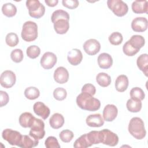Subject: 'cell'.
<instances>
[{"mask_svg": "<svg viewBox=\"0 0 148 148\" xmlns=\"http://www.w3.org/2000/svg\"><path fill=\"white\" fill-rule=\"evenodd\" d=\"M76 103L82 109L94 112L98 110L101 107V102L92 95L81 92L76 97Z\"/></svg>", "mask_w": 148, "mask_h": 148, "instance_id": "obj_1", "label": "cell"}, {"mask_svg": "<svg viewBox=\"0 0 148 148\" xmlns=\"http://www.w3.org/2000/svg\"><path fill=\"white\" fill-rule=\"evenodd\" d=\"M128 131L135 139L141 140L146 134L143 121L139 117H134L131 119L128 125Z\"/></svg>", "mask_w": 148, "mask_h": 148, "instance_id": "obj_2", "label": "cell"}, {"mask_svg": "<svg viewBox=\"0 0 148 148\" xmlns=\"http://www.w3.org/2000/svg\"><path fill=\"white\" fill-rule=\"evenodd\" d=\"M38 25L31 21H28L23 24L21 36L22 39L26 42H32L38 37Z\"/></svg>", "mask_w": 148, "mask_h": 148, "instance_id": "obj_3", "label": "cell"}, {"mask_svg": "<svg viewBox=\"0 0 148 148\" xmlns=\"http://www.w3.org/2000/svg\"><path fill=\"white\" fill-rule=\"evenodd\" d=\"M26 6L28 9L29 15L35 18L42 17L45 13V7L38 0H28Z\"/></svg>", "mask_w": 148, "mask_h": 148, "instance_id": "obj_4", "label": "cell"}, {"mask_svg": "<svg viewBox=\"0 0 148 148\" xmlns=\"http://www.w3.org/2000/svg\"><path fill=\"white\" fill-rule=\"evenodd\" d=\"M107 5L110 10L118 17H123L128 13V5L121 0H108Z\"/></svg>", "mask_w": 148, "mask_h": 148, "instance_id": "obj_5", "label": "cell"}, {"mask_svg": "<svg viewBox=\"0 0 148 148\" xmlns=\"http://www.w3.org/2000/svg\"><path fill=\"white\" fill-rule=\"evenodd\" d=\"M2 137L10 145L19 146L23 135L18 131L10 128H6L2 131Z\"/></svg>", "mask_w": 148, "mask_h": 148, "instance_id": "obj_6", "label": "cell"}, {"mask_svg": "<svg viewBox=\"0 0 148 148\" xmlns=\"http://www.w3.org/2000/svg\"><path fill=\"white\" fill-rule=\"evenodd\" d=\"M30 128L31 130L29 135L34 139L39 140L45 136V123L41 119L35 118V121Z\"/></svg>", "mask_w": 148, "mask_h": 148, "instance_id": "obj_7", "label": "cell"}, {"mask_svg": "<svg viewBox=\"0 0 148 148\" xmlns=\"http://www.w3.org/2000/svg\"><path fill=\"white\" fill-rule=\"evenodd\" d=\"M100 131L101 143L110 146H115L119 143V137L115 133L108 129H103Z\"/></svg>", "mask_w": 148, "mask_h": 148, "instance_id": "obj_8", "label": "cell"}, {"mask_svg": "<svg viewBox=\"0 0 148 148\" xmlns=\"http://www.w3.org/2000/svg\"><path fill=\"white\" fill-rule=\"evenodd\" d=\"M16 81L15 73L10 70L3 71L1 75L0 83L1 85L6 88H9L13 87Z\"/></svg>", "mask_w": 148, "mask_h": 148, "instance_id": "obj_9", "label": "cell"}, {"mask_svg": "<svg viewBox=\"0 0 148 148\" xmlns=\"http://www.w3.org/2000/svg\"><path fill=\"white\" fill-rule=\"evenodd\" d=\"M57 56L52 52H46L40 58V65L45 69H50L54 67L57 62Z\"/></svg>", "mask_w": 148, "mask_h": 148, "instance_id": "obj_10", "label": "cell"}, {"mask_svg": "<svg viewBox=\"0 0 148 148\" xmlns=\"http://www.w3.org/2000/svg\"><path fill=\"white\" fill-rule=\"evenodd\" d=\"M83 47L84 51L88 55L94 56L99 51L101 44L95 39H90L84 42Z\"/></svg>", "mask_w": 148, "mask_h": 148, "instance_id": "obj_11", "label": "cell"}, {"mask_svg": "<svg viewBox=\"0 0 148 148\" xmlns=\"http://www.w3.org/2000/svg\"><path fill=\"white\" fill-rule=\"evenodd\" d=\"M148 21L146 18L138 17L135 18L131 23L132 29L137 32L145 31L147 29Z\"/></svg>", "mask_w": 148, "mask_h": 148, "instance_id": "obj_12", "label": "cell"}, {"mask_svg": "<svg viewBox=\"0 0 148 148\" xmlns=\"http://www.w3.org/2000/svg\"><path fill=\"white\" fill-rule=\"evenodd\" d=\"M33 110L34 113L37 115L42 117L43 120H46L50 115V109L43 102H36L34 104Z\"/></svg>", "mask_w": 148, "mask_h": 148, "instance_id": "obj_13", "label": "cell"}, {"mask_svg": "<svg viewBox=\"0 0 148 148\" xmlns=\"http://www.w3.org/2000/svg\"><path fill=\"white\" fill-rule=\"evenodd\" d=\"M53 77L57 83L64 84L68 81L69 72L65 68L59 66L54 71Z\"/></svg>", "mask_w": 148, "mask_h": 148, "instance_id": "obj_14", "label": "cell"}, {"mask_svg": "<svg viewBox=\"0 0 148 148\" xmlns=\"http://www.w3.org/2000/svg\"><path fill=\"white\" fill-rule=\"evenodd\" d=\"M118 110L117 107L113 104L106 105L103 110V118L106 121H112L117 117Z\"/></svg>", "mask_w": 148, "mask_h": 148, "instance_id": "obj_15", "label": "cell"}, {"mask_svg": "<svg viewBox=\"0 0 148 148\" xmlns=\"http://www.w3.org/2000/svg\"><path fill=\"white\" fill-rule=\"evenodd\" d=\"M86 124L91 127H100L104 124V119L99 113L90 114L86 120Z\"/></svg>", "mask_w": 148, "mask_h": 148, "instance_id": "obj_16", "label": "cell"}, {"mask_svg": "<svg viewBox=\"0 0 148 148\" xmlns=\"http://www.w3.org/2000/svg\"><path fill=\"white\" fill-rule=\"evenodd\" d=\"M67 59L68 62L72 65L76 66L79 65L83 60V54L82 51L77 49H73L68 53Z\"/></svg>", "mask_w": 148, "mask_h": 148, "instance_id": "obj_17", "label": "cell"}, {"mask_svg": "<svg viewBox=\"0 0 148 148\" xmlns=\"http://www.w3.org/2000/svg\"><path fill=\"white\" fill-rule=\"evenodd\" d=\"M98 64L101 69H109L113 64L112 56L106 53H102L98 57Z\"/></svg>", "mask_w": 148, "mask_h": 148, "instance_id": "obj_18", "label": "cell"}, {"mask_svg": "<svg viewBox=\"0 0 148 148\" xmlns=\"http://www.w3.org/2000/svg\"><path fill=\"white\" fill-rule=\"evenodd\" d=\"M35 118L36 117L29 112L23 113L19 117V124L22 127L31 128Z\"/></svg>", "mask_w": 148, "mask_h": 148, "instance_id": "obj_19", "label": "cell"}, {"mask_svg": "<svg viewBox=\"0 0 148 148\" xmlns=\"http://www.w3.org/2000/svg\"><path fill=\"white\" fill-rule=\"evenodd\" d=\"M54 29L58 34H65L69 28V20L66 19H60L54 23Z\"/></svg>", "mask_w": 148, "mask_h": 148, "instance_id": "obj_20", "label": "cell"}, {"mask_svg": "<svg viewBox=\"0 0 148 148\" xmlns=\"http://www.w3.org/2000/svg\"><path fill=\"white\" fill-rule=\"evenodd\" d=\"M148 1H135L132 2L131 8L133 12L136 14L146 13L147 14L148 10Z\"/></svg>", "mask_w": 148, "mask_h": 148, "instance_id": "obj_21", "label": "cell"}, {"mask_svg": "<svg viewBox=\"0 0 148 148\" xmlns=\"http://www.w3.org/2000/svg\"><path fill=\"white\" fill-rule=\"evenodd\" d=\"M128 84V79L125 75H119L115 81V88L119 92L125 91L127 89Z\"/></svg>", "mask_w": 148, "mask_h": 148, "instance_id": "obj_22", "label": "cell"}, {"mask_svg": "<svg viewBox=\"0 0 148 148\" xmlns=\"http://www.w3.org/2000/svg\"><path fill=\"white\" fill-rule=\"evenodd\" d=\"M128 42L132 47L138 51H139L140 49L145 45V40L141 35H134L131 37V38L128 40Z\"/></svg>", "mask_w": 148, "mask_h": 148, "instance_id": "obj_23", "label": "cell"}, {"mask_svg": "<svg viewBox=\"0 0 148 148\" xmlns=\"http://www.w3.org/2000/svg\"><path fill=\"white\" fill-rule=\"evenodd\" d=\"M49 124L51 128L58 129L63 126L64 124V118L60 113H54L50 118Z\"/></svg>", "mask_w": 148, "mask_h": 148, "instance_id": "obj_24", "label": "cell"}, {"mask_svg": "<svg viewBox=\"0 0 148 148\" xmlns=\"http://www.w3.org/2000/svg\"><path fill=\"white\" fill-rule=\"evenodd\" d=\"M136 64L138 68L143 72L146 76L148 74V55L142 54L140 55L136 60Z\"/></svg>", "mask_w": 148, "mask_h": 148, "instance_id": "obj_25", "label": "cell"}, {"mask_svg": "<svg viewBox=\"0 0 148 148\" xmlns=\"http://www.w3.org/2000/svg\"><path fill=\"white\" fill-rule=\"evenodd\" d=\"M39 140L35 139L30 135H23L21 143L18 147L22 148H31L36 147L38 145Z\"/></svg>", "mask_w": 148, "mask_h": 148, "instance_id": "obj_26", "label": "cell"}, {"mask_svg": "<svg viewBox=\"0 0 148 148\" xmlns=\"http://www.w3.org/2000/svg\"><path fill=\"white\" fill-rule=\"evenodd\" d=\"M126 106L128 111L132 113H136L139 112L141 110L142 103L140 100L130 98L128 99Z\"/></svg>", "mask_w": 148, "mask_h": 148, "instance_id": "obj_27", "label": "cell"}, {"mask_svg": "<svg viewBox=\"0 0 148 148\" xmlns=\"http://www.w3.org/2000/svg\"><path fill=\"white\" fill-rule=\"evenodd\" d=\"M96 81L100 86L106 87L111 83V77L105 72H100L96 76Z\"/></svg>", "mask_w": 148, "mask_h": 148, "instance_id": "obj_28", "label": "cell"}, {"mask_svg": "<svg viewBox=\"0 0 148 148\" xmlns=\"http://www.w3.org/2000/svg\"><path fill=\"white\" fill-rule=\"evenodd\" d=\"M2 13L8 17H12L16 15L17 8L12 3H6L2 6Z\"/></svg>", "mask_w": 148, "mask_h": 148, "instance_id": "obj_29", "label": "cell"}, {"mask_svg": "<svg viewBox=\"0 0 148 148\" xmlns=\"http://www.w3.org/2000/svg\"><path fill=\"white\" fill-rule=\"evenodd\" d=\"M91 146L92 145L89 142L87 138V134L81 135L75 140L73 144V147L75 148H86Z\"/></svg>", "mask_w": 148, "mask_h": 148, "instance_id": "obj_30", "label": "cell"}, {"mask_svg": "<svg viewBox=\"0 0 148 148\" xmlns=\"http://www.w3.org/2000/svg\"><path fill=\"white\" fill-rule=\"evenodd\" d=\"M25 97L30 100H34L40 95V91L35 87H29L24 91Z\"/></svg>", "mask_w": 148, "mask_h": 148, "instance_id": "obj_31", "label": "cell"}, {"mask_svg": "<svg viewBox=\"0 0 148 148\" xmlns=\"http://www.w3.org/2000/svg\"><path fill=\"white\" fill-rule=\"evenodd\" d=\"M51 19L53 23L60 19H66L69 20V15L67 12L61 9H58L55 10L52 13Z\"/></svg>", "mask_w": 148, "mask_h": 148, "instance_id": "obj_32", "label": "cell"}, {"mask_svg": "<svg viewBox=\"0 0 148 148\" xmlns=\"http://www.w3.org/2000/svg\"><path fill=\"white\" fill-rule=\"evenodd\" d=\"M87 138L92 145L101 143V135L99 131H90L89 133L87 134Z\"/></svg>", "mask_w": 148, "mask_h": 148, "instance_id": "obj_33", "label": "cell"}, {"mask_svg": "<svg viewBox=\"0 0 148 148\" xmlns=\"http://www.w3.org/2000/svg\"><path fill=\"white\" fill-rule=\"evenodd\" d=\"M130 97L132 99H138L142 101L145 97V94L143 90L140 87H134L130 91Z\"/></svg>", "mask_w": 148, "mask_h": 148, "instance_id": "obj_34", "label": "cell"}, {"mask_svg": "<svg viewBox=\"0 0 148 148\" xmlns=\"http://www.w3.org/2000/svg\"><path fill=\"white\" fill-rule=\"evenodd\" d=\"M5 42L9 46L12 47L18 45L19 42V39L16 34L10 32L6 35L5 38Z\"/></svg>", "mask_w": 148, "mask_h": 148, "instance_id": "obj_35", "label": "cell"}, {"mask_svg": "<svg viewBox=\"0 0 148 148\" xmlns=\"http://www.w3.org/2000/svg\"><path fill=\"white\" fill-rule=\"evenodd\" d=\"M108 39L112 45L117 46L122 43L123 38L121 33L119 32H114L109 35Z\"/></svg>", "mask_w": 148, "mask_h": 148, "instance_id": "obj_36", "label": "cell"}, {"mask_svg": "<svg viewBox=\"0 0 148 148\" xmlns=\"http://www.w3.org/2000/svg\"><path fill=\"white\" fill-rule=\"evenodd\" d=\"M26 53L29 58L35 59L39 56L40 53V49L36 45H31L27 49Z\"/></svg>", "mask_w": 148, "mask_h": 148, "instance_id": "obj_37", "label": "cell"}, {"mask_svg": "<svg viewBox=\"0 0 148 148\" xmlns=\"http://www.w3.org/2000/svg\"><path fill=\"white\" fill-rule=\"evenodd\" d=\"M74 136L73 132L69 130H62L59 134V137L61 141L65 143L71 142Z\"/></svg>", "mask_w": 148, "mask_h": 148, "instance_id": "obj_38", "label": "cell"}, {"mask_svg": "<svg viewBox=\"0 0 148 148\" xmlns=\"http://www.w3.org/2000/svg\"><path fill=\"white\" fill-rule=\"evenodd\" d=\"M10 58L12 60L16 63H19L21 62L24 58L23 51L20 49H16L12 50L10 53Z\"/></svg>", "mask_w": 148, "mask_h": 148, "instance_id": "obj_39", "label": "cell"}, {"mask_svg": "<svg viewBox=\"0 0 148 148\" xmlns=\"http://www.w3.org/2000/svg\"><path fill=\"white\" fill-rule=\"evenodd\" d=\"M67 92L65 88L62 87H57L53 91L54 98L58 101H62L66 97Z\"/></svg>", "mask_w": 148, "mask_h": 148, "instance_id": "obj_40", "label": "cell"}, {"mask_svg": "<svg viewBox=\"0 0 148 148\" xmlns=\"http://www.w3.org/2000/svg\"><path fill=\"white\" fill-rule=\"evenodd\" d=\"M45 146L47 148H60V145L58 143V140L54 136H50L47 138L45 142Z\"/></svg>", "mask_w": 148, "mask_h": 148, "instance_id": "obj_41", "label": "cell"}, {"mask_svg": "<svg viewBox=\"0 0 148 148\" xmlns=\"http://www.w3.org/2000/svg\"><path fill=\"white\" fill-rule=\"evenodd\" d=\"M123 53L127 56H134L136 53L139 52V51L134 49L133 47H132L128 43V41H127L123 46Z\"/></svg>", "mask_w": 148, "mask_h": 148, "instance_id": "obj_42", "label": "cell"}, {"mask_svg": "<svg viewBox=\"0 0 148 148\" xmlns=\"http://www.w3.org/2000/svg\"><path fill=\"white\" fill-rule=\"evenodd\" d=\"M82 92H85L93 96L96 92L95 87L90 83L85 84L82 88Z\"/></svg>", "mask_w": 148, "mask_h": 148, "instance_id": "obj_43", "label": "cell"}, {"mask_svg": "<svg viewBox=\"0 0 148 148\" xmlns=\"http://www.w3.org/2000/svg\"><path fill=\"white\" fill-rule=\"evenodd\" d=\"M62 3L64 7L69 9H76L79 5V2L77 0H63Z\"/></svg>", "mask_w": 148, "mask_h": 148, "instance_id": "obj_44", "label": "cell"}, {"mask_svg": "<svg viewBox=\"0 0 148 148\" xmlns=\"http://www.w3.org/2000/svg\"><path fill=\"white\" fill-rule=\"evenodd\" d=\"M9 101V97L8 93L3 91H0V106L3 107L6 105Z\"/></svg>", "mask_w": 148, "mask_h": 148, "instance_id": "obj_45", "label": "cell"}, {"mask_svg": "<svg viewBox=\"0 0 148 148\" xmlns=\"http://www.w3.org/2000/svg\"><path fill=\"white\" fill-rule=\"evenodd\" d=\"M45 2L48 6L54 7L57 5L58 1V0H45Z\"/></svg>", "mask_w": 148, "mask_h": 148, "instance_id": "obj_46", "label": "cell"}]
</instances>
